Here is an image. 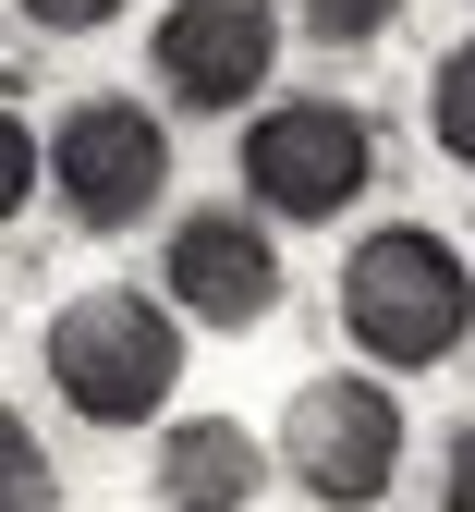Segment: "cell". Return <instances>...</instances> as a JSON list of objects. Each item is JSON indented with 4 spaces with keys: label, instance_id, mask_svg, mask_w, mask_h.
<instances>
[{
    "label": "cell",
    "instance_id": "1",
    "mask_svg": "<svg viewBox=\"0 0 475 512\" xmlns=\"http://www.w3.org/2000/svg\"><path fill=\"white\" fill-rule=\"evenodd\" d=\"M183 378V330L159 293H74L49 317V391L86 427H147Z\"/></svg>",
    "mask_w": 475,
    "mask_h": 512
},
{
    "label": "cell",
    "instance_id": "2",
    "mask_svg": "<svg viewBox=\"0 0 475 512\" xmlns=\"http://www.w3.org/2000/svg\"><path fill=\"white\" fill-rule=\"evenodd\" d=\"M342 330L378 366H439V354H463V330H475L463 256L439 232H366L354 269H342Z\"/></svg>",
    "mask_w": 475,
    "mask_h": 512
},
{
    "label": "cell",
    "instance_id": "3",
    "mask_svg": "<svg viewBox=\"0 0 475 512\" xmlns=\"http://www.w3.org/2000/svg\"><path fill=\"white\" fill-rule=\"evenodd\" d=\"M366 171H378V135L342 98H293V110H268L244 135V196L268 220H342L366 196Z\"/></svg>",
    "mask_w": 475,
    "mask_h": 512
},
{
    "label": "cell",
    "instance_id": "4",
    "mask_svg": "<svg viewBox=\"0 0 475 512\" xmlns=\"http://www.w3.org/2000/svg\"><path fill=\"white\" fill-rule=\"evenodd\" d=\"M49 171H61V208H74L86 232H122V220L159 208L171 135H159V110H134V98H74L61 135H49Z\"/></svg>",
    "mask_w": 475,
    "mask_h": 512
},
{
    "label": "cell",
    "instance_id": "5",
    "mask_svg": "<svg viewBox=\"0 0 475 512\" xmlns=\"http://www.w3.org/2000/svg\"><path fill=\"white\" fill-rule=\"evenodd\" d=\"M281 452L317 500H378L402 476V403L378 391V378H305L293 391V427H281Z\"/></svg>",
    "mask_w": 475,
    "mask_h": 512
},
{
    "label": "cell",
    "instance_id": "6",
    "mask_svg": "<svg viewBox=\"0 0 475 512\" xmlns=\"http://www.w3.org/2000/svg\"><path fill=\"white\" fill-rule=\"evenodd\" d=\"M268 61H281L268 0H171L159 13V86L183 110H244L268 86Z\"/></svg>",
    "mask_w": 475,
    "mask_h": 512
},
{
    "label": "cell",
    "instance_id": "7",
    "mask_svg": "<svg viewBox=\"0 0 475 512\" xmlns=\"http://www.w3.org/2000/svg\"><path fill=\"white\" fill-rule=\"evenodd\" d=\"M171 305L208 317V330H256V317L281 305V256H268V232L244 208H195L171 232Z\"/></svg>",
    "mask_w": 475,
    "mask_h": 512
},
{
    "label": "cell",
    "instance_id": "8",
    "mask_svg": "<svg viewBox=\"0 0 475 512\" xmlns=\"http://www.w3.org/2000/svg\"><path fill=\"white\" fill-rule=\"evenodd\" d=\"M147 500H171V512H244V500H256V439H244L232 415H183V427L159 439Z\"/></svg>",
    "mask_w": 475,
    "mask_h": 512
},
{
    "label": "cell",
    "instance_id": "9",
    "mask_svg": "<svg viewBox=\"0 0 475 512\" xmlns=\"http://www.w3.org/2000/svg\"><path fill=\"white\" fill-rule=\"evenodd\" d=\"M427 135H439V159L475 171V49H451L439 74H427Z\"/></svg>",
    "mask_w": 475,
    "mask_h": 512
},
{
    "label": "cell",
    "instance_id": "10",
    "mask_svg": "<svg viewBox=\"0 0 475 512\" xmlns=\"http://www.w3.org/2000/svg\"><path fill=\"white\" fill-rule=\"evenodd\" d=\"M0 512H49V452L25 415H0Z\"/></svg>",
    "mask_w": 475,
    "mask_h": 512
},
{
    "label": "cell",
    "instance_id": "11",
    "mask_svg": "<svg viewBox=\"0 0 475 512\" xmlns=\"http://www.w3.org/2000/svg\"><path fill=\"white\" fill-rule=\"evenodd\" d=\"M25 196H37V135H25L13 110H0V220H13Z\"/></svg>",
    "mask_w": 475,
    "mask_h": 512
},
{
    "label": "cell",
    "instance_id": "12",
    "mask_svg": "<svg viewBox=\"0 0 475 512\" xmlns=\"http://www.w3.org/2000/svg\"><path fill=\"white\" fill-rule=\"evenodd\" d=\"M305 13H317V37H378L402 0H305Z\"/></svg>",
    "mask_w": 475,
    "mask_h": 512
},
{
    "label": "cell",
    "instance_id": "13",
    "mask_svg": "<svg viewBox=\"0 0 475 512\" xmlns=\"http://www.w3.org/2000/svg\"><path fill=\"white\" fill-rule=\"evenodd\" d=\"M25 13H37V25H49V37H98V25H110V13H122V0H25Z\"/></svg>",
    "mask_w": 475,
    "mask_h": 512
},
{
    "label": "cell",
    "instance_id": "14",
    "mask_svg": "<svg viewBox=\"0 0 475 512\" xmlns=\"http://www.w3.org/2000/svg\"><path fill=\"white\" fill-rule=\"evenodd\" d=\"M439 500H451V512H475V427L451 439V464H439Z\"/></svg>",
    "mask_w": 475,
    "mask_h": 512
}]
</instances>
